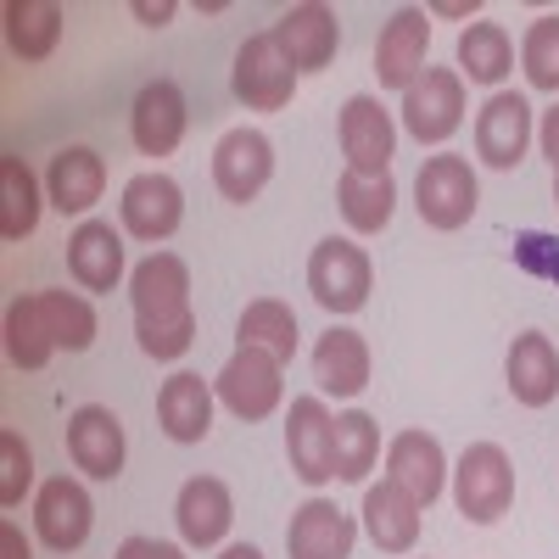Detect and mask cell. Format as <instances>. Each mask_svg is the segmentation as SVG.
Listing matches in <instances>:
<instances>
[{"label":"cell","mask_w":559,"mask_h":559,"mask_svg":"<svg viewBox=\"0 0 559 559\" xmlns=\"http://www.w3.org/2000/svg\"><path fill=\"white\" fill-rule=\"evenodd\" d=\"M129 302H134V336L140 353L179 358L197 342V313H191V269L174 252H152L129 274Z\"/></svg>","instance_id":"obj_1"},{"label":"cell","mask_w":559,"mask_h":559,"mask_svg":"<svg viewBox=\"0 0 559 559\" xmlns=\"http://www.w3.org/2000/svg\"><path fill=\"white\" fill-rule=\"evenodd\" d=\"M453 503L464 521L476 526H492L509 515V503H515V464L498 442H471L453 464Z\"/></svg>","instance_id":"obj_2"},{"label":"cell","mask_w":559,"mask_h":559,"mask_svg":"<svg viewBox=\"0 0 559 559\" xmlns=\"http://www.w3.org/2000/svg\"><path fill=\"white\" fill-rule=\"evenodd\" d=\"M229 84H236V102L247 112H280V107H292V96H297V62L286 57V45H280L274 28L252 34L241 51H236Z\"/></svg>","instance_id":"obj_3"},{"label":"cell","mask_w":559,"mask_h":559,"mask_svg":"<svg viewBox=\"0 0 559 559\" xmlns=\"http://www.w3.org/2000/svg\"><path fill=\"white\" fill-rule=\"evenodd\" d=\"M476 202H481V185H476V168L453 157V152H437L419 163L414 174V207L431 229H464L476 218Z\"/></svg>","instance_id":"obj_4"},{"label":"cell","mask_w":559,"mask_h":559,"mask_svg":"<svg viewBox=\"0 0 559 559\" xmlns=\"http://www.w3.org/2000/svg\"><path fill=\"white\" fill-rule=\"evenodd\" d=\"M369 280H376V269H369V252L331 236V241H319L313 258H308V292L319 308H331V313H358L369 302Z\"/></svg>","instance_id":"obj_5"},{"label":"cell","mask_w":559,"mask_h":559,"mask_svg":"<svg viewBox=\"0 0 559 559\" xmlns=\"http://www.w3.org/2000/svg\"><path fill=\"white\" fill-rule=\"evenodd\" d=\"M464 123V79L459 68H426L403 90V129L419 146H442Z\"/></svg>","instance_id":"obj_6"},{"label":"cell","mask_w":559,"mask_h":559,"mask_svg":"<svg viewBox=\"0 0 559 559\" xmlns=\"http://www.w3.org/2000/svg\"><path fill=\"white\" fill-rule=\"evenodd\" d=\"M336 134H342V157H347V168H353V174H369V179L392 174L397 123H392V112H386L376 96H347Z\"/></svg>","instance_id":"obj_7"},{"label":"cell","mask_w":559,"mask_h":559,"mask_svg":"<svg viewBox=\"0 0 559 559\" xmlns=\"http://www.w3.org/2000/svg\"><path fill=\"white\" fill-rule=\"evenodd\" d=\"M218 403L236 414V419H269L280 408V358L258 353V347H236L229 353V364L218 369V381H213Z\"/></svg>","instance_id":"obj_8"},{"label":"cell","mask_w":559,"mask_h":559,"mask_svg":"<svg viewBox=\"0 0 559 559\" xmlns=\"http://www.w3.org/2000/svg\"><path fill=\"white\" fill-rule=\"evenodd\" d=\"M286 459L292 476L308 487H324L336 476V419L324 408V397H297L286 419Z\"/></svg>","instance_id":"obj_9"},{"label":"cell","mask_w":559,"mask_h":559,"mask_svg":"<svg viewBox=\"0 0 559 559\" xmlns=\"http://www.w3.org/2000/svg\"><path fill=\"white\" fill-rule=\"evenodd\" d=\"M532 146V102L521 96V90H492L487 107L476 112V157L487 168H521Z\"/></svg>","instance_id":"obj_10"},{"label":"cell","mask_w":559,"mask_h":559,"mask_svg":"<svg viewBox=\"0 0 559 559\" xmlns=\"http://www.w3.org/2000/svg\"><path fill=\"white\" fill-rule=\"evenodd\" d=\"M269 179H274V146L263 129H229L213 146V185L224 202H258Z\"/></svg>","instance_id":"obj_11"},{"label":"cell","mask_w":559,"mask_h":559,"mask_svg":"<svg viewBox=\"0 0 559 559\" xmlns=\"http://www.w3.org/2000/svg\"><path fill=\"white\" fill-rule=\"evenodd\" d=\"M426 45H431V12L397 7L381 23V39H376V79H381V90H408L419 73H426Z\"/></svg>","instance_id":"obj_12"},{"label":"cell","mask_w":559,"mask_h":559,"mask_svg":"<svg viewBox=\"0 0 559 559\" xmlns=\"http://www.w3.org/2000/svg\"><path fill=\"white\" fill-rule=\"evenodd\" d=\"M34 526H39V543L57 548V554H73L84 548L90 526H96V503H90L84 481L73 476H51L34 498Z\"/></svg>","instance_id":"obj_13"},{"label":"cell","mask_w":559,"mask_h":559,"mask_svg":"<svg viewBox=\"0 0 559 559\" xmlns=\"http://www.w3.org/2000/svg\"><path fill=\"white\" fill-rule=\"evenodd\" d=\"M118 213H123V229L134 241H168L174 229H179V218H185V191H179V179H168V174H134L129 185H123V202H118Z\"/></svg>","instance_id":"obj_14"},{"label":"cell","mask_w":559,"mask_h":559,"mask_svg":"<svg viewBox=\"0 0 559 559\" xmlns=\"http://www.w3.org/2000/svg\"><path fill=\"white\" fill-rule=\"evenodd\" d=\"M68 453L90 481H118L123 476V426L102 403H84L68 414Z\"/></svg>","instance_id":"obj_15"},{"label":"cell","mask_w":559,"mask_h":559,"mask_svg":"<svg viewBox=\"0 0 559 559\" xmlns=\"http://www.w3.org/2000/svg\"><path fill=\"white\" fill-rule=\"evenodd\" d=\"M185 123H191V112H185V90L174 79H152L134 96L129 134H134V146L146 152V157H168L179 140H185Z\"/></svg>","instance_id":"obj_16"},{"label":"cell","mask_w":559,"mask_h":559,"mask_svg":"<svg viewBox=\"0 0 559 559\" xmlns=\"http://www.w3.org/2000/svg\"><path fill=\"white\" fill-rule=\"evenodd\" d=\"M386 476H392L419 509H426V503H437L442 487H448V453H442V442L426 437V431H397L392 448H386Z\"/></svg>","instance_id":"obj_17"},{"label":"cell","mask_w":559,"mask_h":559,"mask_svg":"<svg viewBox=\"0 0 559 559\" xmlns=\"http://www.w3.org/2000/svg\"><path fill=\"white\" fill-rule=\"evenodd\" d=\"M280 45H286V57L297 62V73H319L336 62V45H342V23L331 7H319V0H302V7H292L286 17L274 23Z\"/></svg>","instance_id":"obj_18"},{"label":"cell","mask_w":559,"mask_h":559,"mask_svg":"<svg viewBox=\"0 0 559 559\" xmlns=\"http://www.w3.org/2000/svg\"><path fill=\"white\" fill-rule=\"evenodd\" d=\"M174 521L191 548H213V543H224L229 521H236V498H229V487L218 476H191L174 498Z\"/></svg>","instance_id":"obj_19"},{"label":"cell","mask_w":559,"mask_h":559,"mask_svg":"<svg viewBox=\"0 0 559 559\" xmlns=\"http://www.w3.org/2000/svg\"><path fill=\"white\" fill-rule=\"evenodd\" d=\"M353 521L331 498H308L302 509H292V526H286V554L292 559H347L353 554Z\"/></svg>","instance_id":"obj_20"},{"label":"cell","mask_w":559,"mask_h":559,"mask_svg":"<svg viewBox=\"0 0 559 559\" xmlns=\"http://www.w3.org/2000/svg\"><path fill=\"white\" fill-rule=\"evenodd\" d=\"M213 386L202 376H191V369H179V376L163 381L157 392V426L168 442H202L213 431Z\"/></svg>","instance_id":"obj_21"},{"label":"cell","mask_w":559,"mask_h":559,"mask_svg":"<svg viewBox=\"0 0 559 559\" xmlns=\"http://www.w3.org/2000/svg\"><path fill=\"white\" fill-rule=\"evenodd\" d=\"M68 269L84 292H118L123 280V241L107 218H84L68 236Z\"/></svg>","instance_id":"obj_22"},{"label":"cell","mask_w":559,"mask_h":559,"mask_svg":"<svg viewBox=\"0 0 559 559\" xmlns=\"http://www.w3.org/2000/svg\"><path fill=\"white\" fill-rule=\"evenodd\" d=\"M102 191H107V163L90 146H68L45 168V197H51L57 213H90L102 202Z\"/></svg>","instance_id":"obj_23"},{"label":"cell","mask_w":559,"mask_h":559,"mask_svg":"<svg viewBox=\"0 0 559 559\" xmlns=\"http://www.w3.org/2000/svg\"><path fill=\"white\" fill-rule=\"evenodd\" d=\"M313 381L331 397H358L369 386V342L347 324H331L313 347Z\"/></svg>","instance_id":"obj_24"},{"label":"cell","mask_w":559,"mask_h":559,"mask_svg":"<svg viewBox=\"0 0 559 559\" xmlns=\"http://www.w3.org/2000/svg\"><path fill=\"white\" fill-rule=\"evenodd\" d=\"M364 532L381 554H408L419 543V503L392 476H381V487L364 492Z\"/></svg>","instance_id":"obj_25"},{"label":"cell","mask_w":559,"mask_h":559,"mask_svg":"<svg viewBox=\"0 0 559 559\" xmlns=\"http://www.w3.org/2000/svg\"><path fill=\"white\" fill-rule=\"evenodd\" d=\"M503 376H509V392H515V403H526V408H548V403L559 397V353H554V342H548L543 331L515 336Z\"/></svg>","instance_id":"obj_26"},{"label":"cell","mask_w":559,"mask_h":559,"mask_svg":"<svg viewBox=\"0 0 559 559\" xmlns=\"http://www.w3.org/2000/svg\"><path fill=\"white\" fill-rule=\"evenodd\" d=\"M0 23H7L12 57H23V62H45V57H51L57 45H62V23H68V12L57 7V0H7Z\"/></svg>","instance_id":"obj_27"},{"label":"cell","mask_w":559,"mask_h":559,"mask_svg":"<svg viewBox=\"0 0 559 559\" xmlns=\"http://www.w3.org/2000/svg\"><path fill=\"white\" fill-rule=\"evenodd\" d=\"M336 202H342V218L358 229V236H381V229L392 224V207H397V179L381 174V179H369V174H342L336 185Z\"/></svg>","instance_id":"obj_28"},{"label":"cell","mask_w":559,"mask_h":559,"mask_svg":"<svg viewBox=\"0 0 559 559\" xmlns=\"http://www.w3.org/2000/svg\"><path fill=\"white\" fill-rule=\"evenodd\" d=\"M509 68H515V39H509L503 23H471L459 34V79L503 84Z\"/></svg>","instance_id":"obj_29"},{"label":"cell","mask_w":559,"mask_h":559,"mask_svg":"<svg viewBox=\"0 0 559 559\" xmlns=\"http://www.w3.org/2000/svg\"><path fill=\"white\" fill-rule=\"evenodd\" d=\"M39 224V179L23 157H0V236L7 241H23L34 236Z\"/></svg>","instance_id":"obj_30"},{"label":"cell","mask_w":559,"mask_h":559,"mask_svg":"<svg viewBox=\"0 0 559 559\" xmlns=\"http://www.w3.org/2000/svg\"><path fill=\"white\" fill-rule=\"evenodd\" d=\"M236 347H258V353H269V358L286 364V358L297 353V313H292L286 302H274V297L247 302V313H241V324H236Z\"/></svg>","instance_id":"obj_31"},{"label":"cell","mask_w":559,"mask_h":559,"mask_svg":"<svg viewBox=\"0 0 559 559\" xmlns=\"http://www.w3.org/2000/svg\"><path fill=\"white\" fill-rule=\"evenodd\" d=\"M39 302V319L45 331H51L57 353H84L90 342H96V308H90V297L79 292H34Z\"/></svg>","instance_id":"obj_32"},{"label":"cell","mask_w":559,"mask_h":559,"mask_svg":"<svg viewBox=\"0 0 559 559\" xmlns=\"http://www.w3.org/2000/svg\"><path fill=\"white\" fill-rule=\"evenodd\" d=\"M376 459H381L376 419H369L364 408L336 414V476H342V481H364L369 471H376Z\"/></svg>","instance_id":"obj_33"},{"label":"cell","mask_w":559,"mask_h":559,"mask_svg":"<svg viewBox=\"0 0 559 559\" xmlns=\"http://www.w3.org/2000/svg\"><path fill=\"white\" fill-rule=\"evenodd\" d=\"M51 353H57V342H51V331H45V319H39V302L17 297L7 308V358L17 369H45Z\"/></svg>","instance_id":"obj_34"},{"label":"cell","mask_w":559,"mask_h":559,"mask_svg":"<svg viewBox=\"0 0 559 559\" xmlns=\"http://www.w3.org/2000/svg\"><path fill=\"white\" fill-rule=\"evenodd\" d=\"M521 68L532 79V90H548L559 96V17H537L521 34Z\"/></svg>","instance_id":"obj_35"},{"label":"cell","mask_w":559,"mask_h":559,"mask_svg":"<svg viewBox=\"0 0 559 559\" xmlns=\"http://www.w3.org/2000/svg\"><path fill=\"white\" fill-rule=\"evenodd\" d=\"M34 487V453L17 431H0V503L17 509L23 492Z\"/></svg>","instance_id":"obj_36"},{"label":"cell","mask_w":559,"mask_h":559,"mask_svg":"<svg viewBox=\"0 0 559 559\" xmlns=\"http://www.w3.org/2000/svg\"><path fill=\"white\" fill-rule=\"evenodd\" d=\"M515 269L543 280V286H559V236H548V229H521L515 236Z\"/></svg>","instance_id":"obj_37"},{"label":"cell","mask_w":559,"mask_h":559,"mask_svg":"<svg viewBox=\"0 0 559 559\" xmlns=\"http://www.w3.org/2000/svg\"><path fill=\"white\" fill-rule=\"evenodd\" d=\"M174 12H179L174 0H134V17L146 23V28H168V23H174Z\"/></svg>","instance_id":"obj_38"},{"label":"cell","mask_w":559,"mask_h":559,"mask_svg":"<svg viewBox=\"0 0 559 559\" xmlns=\"http://www.w3.org/2000/svg\"><path fill=\"white\" fill-rule=\"evenodd\" d=\"M537 140H543V157L554 163V174H559V102L543 112V129H537Z\"/></svg>","instance_id":"obj_39"},{"label":"cell","mask_w":559,"mask_h":559,"mask_svg":"<svg viewBox=\"0 0 559 559\" xmlns=\"http://www.w3.org/2000/svg\"><path fill=\"white\" fill-rule=\"evenodd\" d=\"M0 559H34V554H28V537H23L12 521L0 526Z\"/></svg>","instance_id":"obj_40"},{"label":"cell","mask_w":559,"mask_h":559,"mask_svg":"<svg viewBox=\"0 0 559 559\" xmlns=\"http://www.w3.org/2000/svg\"><path fill=\"white\" fill-rule=\"evenodd\" d=\"M112 559H163V543H152V537H123V548H118Z\"/></svg>","instance_id":"obj_41"},{"label":"cell","mask_w":559,"mask_h":559,"mask_svg":"<svg viewBox=\"0 0 559 559\" xmlns=\"http://www.w3.org/2000/svg\"><path fill=\"white\" fill-rule=\"evenodd\" d=\"M476 12V0H437L431 17H471Z\"/></svg>","instance_id":"obj_42"},{"label":"cell","mask_w":559,"mask_h":559,"mask_svg":"<svg viewBox=\"0 0 559 559\" xmlns=\"http://www.w3.org/2000/svg\"><path fill=\"white\" fill-rule=\"evenodd\" d=\"M218 559H263V554H258V548H252V543H229V548H224V554H218Z\"/></svg>","instance_id":"obj_43"},{"label":"cell","mask_w":559,"mask_h":559,"mask_svg":"<svg viewBox=\"0 0 559 559\" xmlns=\"http://www.w3.org/2000/svg\"><path fill=\"white\" fill-rule=\"evenodd\" d=\"M163 559H185V548H174V543H163Z\"/></svg>","instance_id":"obj_44"},{"label":"cell","mask_w":559,"mask_h":559,"mask_svg":"<svg viewBox=\"0 0 559 559\" xmlns=\"http://www.w3.org/2000/svg\"><path fill=\"white\" fill-rule=\"evenodd\" d=\"M554 202H559V174H554Z\"/></svg>","instance_id":"obj_45"}]
</instances>
